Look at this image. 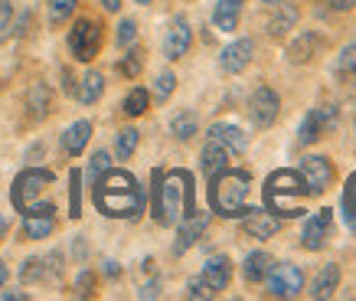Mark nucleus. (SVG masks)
Wrapping results in <instances>:
<instances>
[{"mask_svg": "<svg viewBox=\"0 0 356 301\" xmlns=\"http://www.w3.org/2000/svg\"><path fill=\"white\" fill-rule=\"evenodd\" d=\"M196 210L193 173L190 171H154V219L161 226H177Z\"/></svg>", "mask_w": 356, "mask_h": 301, "instance_id": "1", "label": "nucleus"}, {"mask_svg": "<svg viewBox=\"0 0 356 301\" xmlns=\"http://www.w3.org/2000/svg\"><path fill=\"white\" fill-rule=\"evenodd\" d=\"M95 206L105 216L115 219H128L144 210V190L128 171H105L95 180Z\"/></svg>", "mask_w": 356, "mask_h": 301, "instance_id": "2", "label": "nucleus"}, {"mask_svg": "<svg viewBox=\"0 0 356 301\" xmlns=\"http://www.w3.org/2000/svg\"><path fill=\"white\" fill-rule=\"evenodd\" d=\"M304 177L298 171H275L265 180V210L278 216V219H294L304 213Z\"/></svg>", "mask_w": 356, "mask_h": 301, "instance_id": "3", "label": "nucleus"}, {"mask_svg": "<svg viewBox=\"0 0 356 301\" xmlns=\"http://www.w3.org/2000/svg\"><path fill=\"white\" fill-rule=\"evenodd\" d=\"M248 171H219L216 177H209V203H213V213L219 216H242L248 210Z\"/></svg>", "mask_w": 356, "mask_h": 301, "instance_id": "4", "label": "nucleus"}, {"mask_svg": "<svg viewBox=\"0 0 356 301\" xmlns=\"http://www.w3.org/2000/svg\"><path fill=\"white\" fill-rule=\"evenodd\" d=\"M49 183H53V171H40V167L23 171L20 177L13 180V206L26 216L36 203H43V200H40V194H43Z\"/></svg>", "mask_w": 356, "mask_h": 301, "instance_id": "5", "label": "nucleus"}, {"mask_svg": "<svg viewBox=\"0 0 356 301\" xmlns=\"http://www.w3.org/2000/svg\"><path fill=\"white\" fill-rule=\"evenodd\" d=\"M102 49V23L92 17L76 20V26L69 30V53L76 56L79 63H92Z\"/></svg>", "mask_w": 356, "mask_h": 301, "instance_id": "6", "label": "nucleus"}, {"mask_svg": "<svg viewBox=\"0 0 356 301\" xmlns=\"http://www.w3.org/2000/svg\"><path fill=\"white\" fill-rule=\"evenodd\" d=\"M265 281H268V291L275 298H298L304 288V272L291 262H275L268 275H265Z\"/></svg>", "mask_w": 356, "mask_h": 301, "instance_id": "7", "label": "nucleus"}, {"mask_svg": "<svg viewBox=\"0 0 356 301\" xmlns=\"http://www.w3.org/2000/svg\"><path fill=\"white\" fill-rule=\"evenodd\" d=\"M330 233H334V213L330 210H317V213H311L304 219L301 246L311 249V252H321L330 242Z\"/></svg>", "mask_w": 356, "mask_h": 301, "instance_id": "8", "label": "nucleus"}, {"mask_svg": "<svg viewBox=\"0 0 356 301\" xmlns=\"http://www.w3.org/2000/svg\"><path fill=\"white\" fill-rule=\"evenodd\" d=\"M278 111H281V98H278V92H275V88L259 86L255 92H252V98H248V115H252V121H255L259 128L275 125Z\"/></svg>", "mask_w": 356, "mask_h": 301, "instance_id": "9", "label": "nucleus"}, {"mask_svg": "<svg viewBox=\"0 0 356 301\" xmlns=\"http://www.w3.org/2000/svg\"><path fill=\"white\" fill-rule=\"evenodd\" d=\"M301 177H304V187H307V196H321L330 187V180H334V167H330L327 157L314 154V157L301 161Z\"/></svg>", "mask_w": 356, "mask_h": 301, "instance_id": "10", "label": "nucleus"}, {"mask_svg": "<svg viewBox=\"0 0 356 301\" xmlns=\"http://www.w3.org/2000/svg\"><path fill=\"white\" fill-rule=\"evenodd\" d=\"M334 121H337V108L334 105L311 108V111L301 118V125H298V141H301V144H314V141L321 138Z\"/></svg>", "mask_w": 356, "mask_h": 301, "instance_id": "11", "label": "nucleus"}, {"mask_svg": "<svg viewBox=\"0 0 356 301\" xmlns=\"http://www.w3.org/2000/svg\"><path fill=\"white\" fill-rule=\"evenodd\" d=\"M190 43H193V30H190L186 17H173L167 33H163V56H167L170 63L173 59H184Z\"/></svg>", "mask_w": 356, "mask_h": 301, "instance_id": "12", "label": "nucleus"}, {"mask_svg": "<svg viewBox=\"0 0 356 301\" xmlns=\"http://www.w3.org/2000/svg\"><path fill=\"white\" fill-rule=\"evenodd\" d=\"M242 216H245V219H242V233H245L248 239H271L281 229V219L271 213V210H252V206H248Z\"/></svg>", "mask_w": 356, "mask_h": 301, "instance_id": "13", "label": "nucleus"}, {"mask_svg": "<svg viewBox=\"0 0 356 301\" xmlns=\"http://www.w3.org/2000/svg\"><path fill=\"white\" fill-rule=\"evenodd\" d=\"M180 229H177V246H173V256H184L190 246H196V239L206 233V226H209V216L200 213V210H193L190 216H184L180 219Z\"/></svg>", "mask_w": 356, "mask_h": 301, "instance_id": "14", "label": "nucleus"}, {"mask_svg": "<svg viewBox=\"0 0 356 301\" xmlns=\"http://www.w3.org/2000/svg\"><path fill=\"white\" fill-rule=\"evenodd\" d=\"M252 53H255V43H252V40H236V43H229L226 49H222L219 69L226 75H238L248 63H252Z\"/></svg>", "mask_w": 356, "mask_h": 301, "instance_id": "15", "label": "nucleus"}, {"mask_svg": "<svg viewBox=\"0 0 356 301\" xmlns=\"http://www.w3.org/2000/svg\"><path fill=\"white\" fill-rule=\"evenodd\" d=\"M200 279L209 285V291H213V295L226 291L229 281H232V262H229V256H213V258H206L203 272H200Z\"/></svg>", "mask_w": 356, "mask_h": 301, "instance_id": "16", "label": "nucleus"}, {"mask_svg": "<svg viewBox=\"0 0 356 301\" xmlns=\"http://www.w3.org/2000/svg\"><path fill=\"white\" fill-rule=\"evenodd\" d=\"M209 138L219 141L222 148L236 150V154H242V150L248 148V134L242 128H236V125H229V121H216V125L209 128Z\"/></svg>", "mask_w": 356, "mask_h": 301, "instance_id": "17", "label": "nucleus"}, {"mask_svg": "<svg viewBox=\"0 0 356 301\" xmlns=\"http://www.w3.org/2000/svg\"><path fill=\"white\" fill-rule=\"evenodd\" d=\"M88 138H92V121H72L63 134V150L69 157H79V154L86 150Z\"/></svg>", "mask_w": 356, "mask_h": 301, "instance_id": "18", "label": "nucleus"}, {"mask_svg": "<svg viewBox=\"0 0 356 301\" xmlns=\"http://www.w3.org/2000/svg\"><path fill=\"white\" fill-rule=\"evenodd\" d=\"M200 167H203L206 177H216L219 171H226L229 167V148H222L219 141L209 138V144H206L203 154H200Z\"/></svg>", "mask_w": 356, "mask_h": 301, "instance_id": "19", "label": "nucleus"}, {"mask_svg": "<svg viewBox=\"0 0 356 301\" xmlns=\"http://www.w3.org/2000/svg\"><path fill=\"white\" fill-rule=\"evenodd\" d=\"M271 265H275V258H271L265 249H255V252H248L245 262H242V275H245V281L259 285V281H265Z\"/></svg>", "mask_w": 356, "mask_h": 301, "instance_id": "20", "label": "nucleus"}, {"mask_svg": "<svg viewBox=\"0 0 356 301\" xmlns=\"http://www.w3.org/2000/svg\"><path fill=\"white\" fill-rule=\"evenodd\" d=\"M324 49V40H321V33H314V30H304L298 40L291 43V59L294 63H311L314 56Z\"/></svg>", "mask_w": 356, "mask_h": 301, "instance_id": "21", "label": "nucleus"}, {"mask_svg": "<svg viewBox=\"0 0 356 301\" xmlns=\"http://www.w3.org/2000/svg\"><path fill=\"white\" fill-rule=\"evenodd\" d=\"M102 92H105V75L95 72V69H88V72L82 75L79 88H76V98L82 102V105H95L98 98H102Z\"/></svg>", "mask_w": 356, "mask_h": 301, "instance_id": "22", "label": "nucleus"}, {"mask_svg": "<svg viewBox=\"0 0 356 301\" xmlns=\"http://www.w3.org/2000/svg\"><path fill=\"white\" fill-rule=\"evenodd\" d=\"M337 285H340V269L337 265H324V269L317 272V279L311 281V298H317V301L330 298L337 291Z\"/></svg>", "mask_w": 356, "mask_h": 301, "instance_id": "23", "label": "nucleus"}, {"mask_svg": "<svg viewBox=\"0 0 356 301\" xmlns=\"http://www.w3.org/2000/svg\"><path fill=\"white\" fill-rule=\"evenodd\" d=\"M200 131V118H196V111H190V108H184V111H177L170 118V134L177 141H190Z\"/></svg>", "mask_w": 356, "mask_h": 301, "instance_id": "24", "label": "nucleus"}, {"mask_svg": "<svg viewBox=\"0 0 356 301\" xmlns=\"http://www.w3.org/2000/svg\"><path fill=\"white\" fill-rule=\"evenodd\" d=\"M294 20H298V10H294L291 3H275V17H271V23H268V33L271 36H284V33L294 26Z\"/></svg>", "mask_w": 356, "mask_h": 301, "instance_id": "25", "label": "nucleus"}, {"mask_svg": "<svg viewBox=\"0 0 356 301\" xmlns=\"http://www.w3.org/2000/svg\"><path fill=\"white\" fill-rule=\"evenodd\" d=\"M56 229L53 216H23V236L26 239H49Z\"/></svg>", "mask_w": 356, "mask_h": 301, "instance_id": "26", "label": "nucleus"}, {"mask_svg": "<svg viewBox=\"0 0 356 301\" xmlns=\"http://www.w3.org/2000/svg\"><path fill=\"white\" fill-rule=\"evenodd\" d=\"M337 79L346 86H356V43L343 46V53L337 56Z\"/></svg>", "mask_w": 356, "mask_h": 301, "instance_id": "27", "label": "nucleus"}, {"mask_svg": "<svg viewBox=\"0 0 356 301\" xmlns=\"http://www.w3.org/2000/svg\"><path fill=\"white\" fill-rule=\"evenodd\" d=\"M49 275H59V265H46V258H26L20 269L23 281H46Z\"/></svg>", "mask_w": 356, "mask_h": 301, "instance_id": "28", "label": "nucleus"}, {"mask_svg": "<svg viewBox=\"0 0 356 301\" xmlns=\"http://www.w3.org/2000/svg\"><path fill=\"white\" fill-rule=\"evenodd\" d=\"M213 23H216V30L232 33L238 26V7L236 3H229V0H219L216 10H213Z\"/></svg>", "mask_w": 356, "mask_h": 301, "instance_id": "29", "label": "nucleus"}, {"mask_svg": "<svg viewBox=\"0 0 356 301\" xmlns=\"http://www.w3.org/2000/svg\"><path fill=\"white\" fill-rule=\"evenodd\" d=\"M138 141H140L138 128H121L118 134H115V154H118L121 161H128L131 154L138 150Z\"/></svg>", "mask_w": 356, "mask_h": 301, "instance_id": "30", "label": "nucleus"}, {"mask_svg": "<svg viewBox=\"0 0 356 301\" xmlns=\"http://www.w3.org/2000/svg\"><path fill=\"white\" fill-rule=\"evenodd\" d=\"M147 105H151V95H147V88H131L128 98H124V115L138 118V115H144V111H147Z\"/></svg>", "mask_w": 356, "mask_h": 301, "instance_id": "31", "label": "nucleus"}, {"mask_svg": "<svg viewBox=\"0 0 356 301\" xmlns=\"http://www.w3.org/2000/svg\"><path fill=\"white\" fill-rule=\"evenodd\" d=\"M69 196H72V203H69V216L72 219H79L82 216V171H72L69 173Z\"/></svg>", "mask_w": 356, "mask_h": 301, "instance_id": "32", "label": "nucleus"}, {"mask_svg": "<svg viewBox=\"0 0 356 301\" xmlns=\"http://www.w3.org/2000/svg\"><path fill=\"white\" fill-rule=\"evenodd\" d=\"M30 108H33V118H43L46 111H49V88H46L43 82H40V86H33Z\"/></svg>", "mask_w": 356, "mask_h": 301, "instance_id": "33", "label": "nucleus"}, {"mask_svg": "<svg viewBox=\"0 0 356 301\" xmlns=\"http://www.w3.org/2000/svg\"><path fill=\"white\" fill-rule=\"evenodd\" d=\"M76 3L79 0H49V20L59 26V23H65L72 13H76Z\"/></svg>", "mask_w": 356, "mask_h": 301, "instance_id": "34", "label": "nucleus"}, {"mask_svg": "<svg viewBox=\"0 0 356 301\" xmlns=\"http://www.w3.org/2000/svg\"><path fill=\"white\" fill-rule=\"evenodd\" d=\"M108 167H111V157H108V150H98L95 157H92V161H88V171L82 173V177H86L88 183H95L98 177H102V173L108 171Z\"/></svg>", "mask_w": 356, "mask_h": 301, "instance_id": "35", "label": "nucleus"}, {"mask_svg": "<svg viewBox=\"0 0 356 301\" xmlns=\"http://www.w3.org/2000/svg\"><path fill=\"white\" fill-rule=\"evenodd\" d=\"M173 88H177V75L173 72H161L154 79V98H157V102H167V98L173 95Z\"/></svg>", "mask_w": 356, "mask_h": 301, "instance_id": "36", "label": "nucleus"}, {"mask_svg": "<svg viewBox=\"0 0 356 301\" xmlns=\"http://www.w3.org/2000/svg\"><path fill=\"white\" fill-rule=\"evenodd\" d=\"M140 65H144L140 53H138V49H131L128 56H121V59H118V72H121V75H128V79H134V75L140 72Z\"/></svg>", "mask_w": 356, "mask_h": 301, "instance_id": "37", "label": "nucleus"}, {"mask_svg": "<svg viewBox=\"0 0 356 301\" xmlns=\"http://www.w3.org/2000/svg\"><path fill=\"white\" fill-rule=\"evenodd\" d=\"M115 40H118V46H131L134 40H138V23H134V20H121L118 23V33H115Z\"/></svg>", "mask_w": 356, "mask_h": 301, "instance_id": "38", "label": "nucleus"}, {"mask_svg": "<svg viewBox=\"0 0 356 301\" xmlns=\"http://www.w3.org/2000/svg\"><path fill=\"white\" fill-rule=\"evenodd\" d=\"M186 298H213V291H209V285L196 275V279L186 281Z\"/></svg>", "mask_w": 356, "mask_h": 301, "instance_id": "39", "label": "nucleus"}, {"mask_svg": "<svg viewBox=\"0 0 356 301\" xmlns=\"http://www.w3.org/2000/svg\"><path fill=\"white\" fill-rule=\"evenodd\" d=\"M343 206H346V216H356V173L346 180V190H343Z\"/></svg>", "mask_w": 356, "mask_h": 301, "instance_id": "40", "label": "nucleus"}, {"mask_svg": "<svg viewBox=\"0 0 356 301\" xmlns=\"http://www.w3.org/2000/svg\"><path fill=\"white\" fill-rule=\"evenodd\" d=\"M10 20H13V3L10 0H0V33L10 30Z\"/></svg>", "mask_w": 356, "mask_h": 301, "instance_id": "41", "label": "nucleus"}, {"mask_svg": "<svg viewBox=\"0 0 356 301\" xmlns=\"http://www.w3.org/2000/svg\"><path fill=\"white\" fill-rule=\"evenodd\" d=\"M138 298H161V281L154 279V281H147V285H140Z\"/></svg>", "mask_w": 356, "mask_h": 301, "instance_id": "42", "label": "nucleus"}, {"mask_svg": "<svg viewBox=\"0 0 356 301\" xmlns=\"http://www.w3.org/2000/svg\"><path fill=\"white\" fill-rule=\"evenodd\" d=\"M92 281H95V279H92V272H82V275H79V295H88V291H92Z\"/></svg>", "mask_w": 356, "mask_h": 301, "instance_id": "43", "label": "nucleus"}, {"mask_svg": "<svg viewBox=\"0 0 356 301\" xmlns=\"http://www.w3.org/2000/svg\"><path fill=\"white\" fill-rule=\"evenodd\" d=\"M0 298H7V301H26L30 295H26V291H0Z\"/></svg>", "mask_w": 356, "mask_h": 301, "instance_id": "44", "label": "nucleus"}, {"mask_svg": "<svg viewBox=\"0 0 356 301\" xmlns=\"http://www.w3.org/2000/svg\"><path fill=\"white\" fill-rule=\"evenodd\" d=\"M63 88H65V92H72V95H76V82H72V72H69V69L63 72Z\"/></svg>", "mask_w": 356, "mask_h": 301, "instance_id": "45", "label": "nucleus"}, {"mask_svg": "<svg viewBox=\"0 0 356 301\" xmlns=\"http://www.w3.org/2000/svg\"><path fill=\"white\" fill-rule=\"evenodd\" d=\"M327 3H330L334 10H350V7H353L356 0H327Z\"/></svg>", "mask_w": 356, "mask_h": 301, "instance_id": "46", "label": "nucleus"}, {"mask_svg": "<svg viewBox=\"0 0 356 301\" xmlns=\"http://www.w3.org/2000/svg\"><path fill=\"white\" fill-rule=\"evenodd\" d=\"M105 275H108V279H118V275H121L118 262H105Z\"/></svg>", "mask_w": 356, "mask_h": 301, "instance_id": "47", "label": "nucleus"}, {"mask_svg": "<svg viewBox=\"0 0 356 301\" xmlns=\"http://www.w3.org/2000/svg\"><path fill=\"white\" fill-rule=\"evenodd\" d=\"M102 7L108 13H118V7H121V0H102Z\"/></svg>", "mask_w": 356, "mask_h": 301, "instance_id": "48", "label": "nucleus"}, {"mask_svg": "<svg viewBox=\"0 0 356 301\" xmlns=\"http://www.w3.org/2000/svg\"><path fill=\"white\" fill-rule=\"evenodd\" d=\"M7 275H10V269H7V262L0 258V288H3V281H7Z\"/></svg>", "mask_w": 356, "mask_h": 301, "instance_id": "49", "label": "nucleus"}, {"mask_svg": "<svg viewBox=\"0 0 356 301\" xmlns=\"http://www.w3.org/2000/svg\"><path fill=\"white\" fill-rule=\"evenodd\" d=\"M7 229H10V223H7V216H0V242H3V236H7Z\"/></svg>", "mask_w": 356, "mask_h": 301, "instance_id": "50", "label": "nucleus"}, {"mask_svg": "<svg viewBox=\"0 0 356 301\" xmlns=\"http://www.w3.org/2000/svg\"><path fill=\"white\" fill-rule=\"evenodd\" d=\"M346 223H350V229H353V236H356V216H346Z\"/></svg>", "mask_w": 356, "mask_h": 301, "instance_id": "51", "label": "nucleus"}, {"mask_svg": "<svg viewBox=\"0 0 356 301\" xmlns=\"http://www.w3.org/2000/svg\"><path fill=\"white\" fill-rule=\"evenodd\" d=\"M134 3H140V7H147V3H154V0H134Z\"/></svg>", "mask_w": 356, "mask_h": 301, "instance_id": "52", "label": "nucleus"}, {"mask_svg": "<svg viewBox=\"0 0 356 301\" xmlns=\"http://www.w3.org/2000/svg\"><path fill=\"white\" fill-rule=\"evenodd\" d=\"M229 3H236V7H242V3H245V0H229Z\"/></svg>", "mask_w": 356, "mask_h": 301, "instance_id": "53", "label": "nucleus"}, {"mask_svg": "<svg viewBox=\"0 0 356 301\" xmlns=\"http://www.w3.org/2000/svg\"><path fill=\"white\" fill-rule=\"evenodd\" d=\"M265 3H268V7H275V3H278V0H265Z\"/></svg>", "mask_w": 356, "mask_h": 301, "instance_id": "54", "label": "nucleus"}]
</instances>
